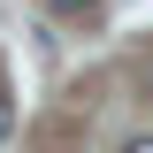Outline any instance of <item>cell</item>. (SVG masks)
I'll list each match as a JSON object with an SVG mask.
<instances>
[{
  "label": "cell",
  "instance_id": "cell-1",
  "mask_svg": "<svg viewBox=\"0 0 153 153\" xmlns=\"http://www.w3.org/2000/svg\"><path fill=\"white\" fill-rule=\"evenodd\" d=\"M46 8H54V16H92L100 0H46Z\"/></svg>",
  "mask_w": 153,
  "mask_h": 153
},
{
  "label": "cell",
  "instance_id": "cell-2",
  "mask_svg": "<svg viewBox=\"0 0 153 153\" xmlns=\"http://www.w3.org/2000/svg\"><path fill=\"white\" fill-rule=\"evenodd\" d=\"M8 130H16V107H8V100H0V138H8Z\"/></svg>",
  "mask_w": 153,
  "mask_h": 153
},
{
  "label": "cell",
  "instance_id": "cell-3",
  "mask_svg": "<svg viewBox=\"0 0 153 153\" xmlns=\"http://www.w3.org/2000/svg\"><path fill=\"white\" fill-rule=\"evenodd\" d=\"M123 153H153V138H130V146H123Z\"/></svg>",
  "mask_w": 153,
  "mask_h": 153
}]
</instances>
